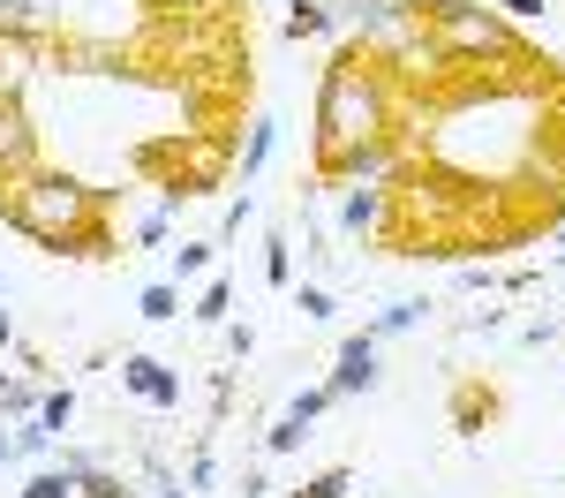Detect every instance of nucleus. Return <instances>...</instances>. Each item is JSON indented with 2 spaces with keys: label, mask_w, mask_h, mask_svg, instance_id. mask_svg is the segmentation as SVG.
<instances>
[{
  "label": "nucleus",
  "mask_w": 565,
  "mask_h": 498,
  "mask_svg": "<svg viewBox=\"0 0 565 498\" xmlns=\"http://www.w3.org/2000/svg\"><path fill=\"white\" fill-rule=\"evenodd\" d=\"M39 423L53 431V438H61V431L76 423V393H68V385H45V401H39Z\"/></svg>",
  "instance_id": "obj_18"
},
{
  "label": "nucleus",
  "mask_w": 565,
  "mask_h": 498,
  "mask_svg": "<svg viewBox=\"0 0 565 498\" xmlns=\"http://www.w3.org/2000/svg\"><path fill=\"white\" fill-rule=\"evenodd\" d=\"M212 265H218V242H181V250H174V287L212 279Z\"/></svg>",
  "instance_id": "obj_15"
},
{
  "label": "nucleus",
  "mask_w": 565,
  "mask_h": 498,
  "mask_svg": "<svg viewBox=\"0 0 565 498\" xmlns=\"http://www.w3.org/2000/svg\"><path fill=\"white\" fill-rule=\"evenodd\" d=\"M271 151H279V121H271V114H257V121H249V136H242V151H234V181L249 189V181L271 167Z\"/></svg>",
  "instance_id": "obj_10"
},
{
  "label": "nucleus",
  "mask_w": 565,
  "mask_h": 498,
  "mask_svg": "<svg viewBox=\"0 0 565 498\" xmlns=\"http://www.w3.org/2000/svg\"><path fill=\"white\" fill-rule=\"evenodd\" d=\"M114 197L90 181L61 174V167H31V174L0 181V220L31 234L53 257H114Z\"/></svg>",
  "instance_id": "obj_2"
},
{
  "label": "nucleus",
  "mask_w": 565,
  "mask_h": 498,
  "mask_svg": "<svg viewBox=\"0 0 565 498\" xmlns=\"http://www.w3.org/2000/svg\"><path fill=\"white\" fill-rule=\"evenodd\" d=\"M490 415H498V393H490V385H460V401H452V423H460L468 438H476Z\"/></svg>",
  "instance_id": "obj_14"
},
{
  "label": "nucleus",
  "mask_w": 565,
  "mask_h": 498,
  "mask_svg": "<svg viewBox=\"0 0 565 498\" xmlns=\"http://www.w3.org/2000/svg\"><path fill=\"white\" fill-rule=\"evenodd\" d=\"M264 279L271 287H295V242L287 234H264Z\"/></svg>",
  "instance_id": "obj_17"
},
{
  "label": "nucleus",
  "mask_w": 565,
  "mask_h": 498,
  "mask_svg": "<svg viewBox=\"0 0 565 498\" xmlns=\"http://www.w3.org/2000/svg\"><path fill=\"white\" fill-rule=\"evenodd\" d=\"M324 407H332V385H302V393H295V401H287V423H317V415H324Z\"/></svg>",
  "instance_id": "obj_20"
},
{
  "label": "nucleus",
  "mask_w": 565,
  "mask_h": 498,
  "mask_svg": "<svg viewBox=\"0 0 565 498\" xmlns=\"http://www.w3.org/2000/svg\"><path fill=\"white\" fill-rule=\"evenodd\" d=\"M0 295H8V287H0Z\"/></svg>",
  "instance_id": "obj_32"
},
{
  "label": "nucleus",
  "mask_w": 565,
  "mask_h": 498,
  "mask_svg": "<svg viewBox=\"0 0 565 498\" xmlns=\"http://www.w3.org/2000/svg\"><path fill=\"white\" fill-rule=\"evenodd\" d=\"M295 310H302L309 325H332V310H340V303H332V287H317V279H302V287H295Z\"/></svg>",
  "instance_id": "obj_19"
},
{
  "label": "nucleus",
  "mask_w": 565,
  "mask_h": 498,
  "mask_svg": "<svg viewBox=\"0 0 565 498\" xmlns=\"http://www.w3.org/2000/svg\"><path fill=\"white\" fill-rule=\"evenodd\" d=\"M302 438H309L302 423H287V415H279V423H271V438H264V446H271V453H295V446H302Z\"/></svg>",
  "instance_id": "obj_26"
},
{
  "label": "nucleus",
  "mask_w": 565,
  "mask_h": 498,
  "mask_svg": "<svg viewBox=\"0 0 565 498\" xmlns=\"http://www.w3.org/2000/svg\"><path fill=\"white\" fill-rule=\"evenodd\" d=\"M264 491H271V484H264L257 468H249V476H242V491H234V498H264Z\"/></svg>",
  "instance_id": "obj_28"
},
{
  "label": "nucleus",
  "mask_w": 565,
  "mask_h": 498,
  "mask_svg": "<svg viewBox=\"0 0 565 498\" xmlns=\"http://www.w3.org/2000/svg\"><path fill=\"white\" fill-rule=\"evenodd\" d=\"M415 15H423V39H430L437 61H482V53H513V31L476 8V0H415Z\"/></svg>",
  "instance_id": "obj_3"
},
{
  "label": "nucleus",
  "mask_w": 565,
  "mask_h": 498,
  "mask_svg": "<svg viewBox=\"0 0 565 498\" xmlns=\"http://www.w3.org/2000/svg\"><path fill=\"white\" fill-rule=\"evenodd\" d=\"M0 348H15V317L0 310Z\"/></svg>",
  "instance_id": "obj_30"
},
{
  "label": "nucleus",
  "mask_w": 565,
  "mask_h": 498,
  "mask_svg": "<svg viewBox=\"0 0 565 498\" xmlns=\"http://www.w3.org/2000/svg\"><path fill=\"white\" fill-rule=\"evenodd\" d=\"M181 484H189V491H212V484H218V460H212V453H196V460H189V476H181Z\"/></svg>",
  "instance_id": "obj_24"
},
{
  "label": "nucleus",
  "mask_w": 565,
  "mask_h": 498,
  "mask_svg": "<svg viewBox=\"0 0 565 498\" xmlns=\"http://www.w3.org/2000/svg\"><path fill=\"white\" fill-rule=\"evenodd\" d=\"M45 61V39L31 23H0V91H23V76Z\"/></svg>",
  "instance_id": "obj_8"
},
{
  "label": "nucleus",
  "mask_w": 565,
  "mask_h": 498,
  "mask_svg": "<svg viewBox=\"0 0 565 498\" xmlns=\"http://www.w3.org/2000/svg\"><path fill=\"white\" fill-rule=\"evenodd\" d=\"M385 226H392V189H377V181H348V189H340V234L377 242Z\"/></svg>",
  "instance_id": "obj_4"
},
{
  "label": "nucleus",
  "mask_w": 565,
  "mask_h": 498,
  "mask_svg": "<svg viewBox=\"0 0 565 498\" xmlns=\"http://www.w3.org/2000/svg\"><path fill=\"white\" fill-rule=\"evenodd\" d=\"M249 348H257V332H249V325H226V356L242 362V356H249Z\"/></svg>",
  "instance_id": "obj_27"
},
{
  "label": "nucleus",
  "mask_w": 565,
  "mask_h": 498,
  "mask_svg": "<svg viewBox=\"0 0 565 498\" xmlns=\"http://www.w3.org/2000/svg\"><path fill=\"white\" fill-rule=\"evenodd\" d=\"M226 310H234V287H226V272H212V279L196 287L189 317H196V325H226Z\"/></svg>",
  "instance_id": "obj_13"
},
{
  "label": "nucleus",
  "mask_w": 565,
  "mask_h": 498,
  "mask_svg": "<svg viewBox=\"0 0 565 498\" xmlns=\"http://www.w3.org/2000/svg\"><path fill=\"white\" fill-rule=\"evenodd\" d=\"M423 317H430V303H423V295H399V303H385V310H377V325H362V332L385 348V340H399V332H415Z\"/></svg>",
  "instance_id": "obj_11"
},
{
  "label": "nucleus",
  "mask_w": 565,
  "mask_h": 498,
  "mask_svg": "<svg viewBox=\"0 0 565 498\" xmlns=\"http://www.w3.org/2000/svg\"><path fill=\"white\" fill-rule=\"evenodd\" d=\"M377 378H385V370H377V340H370V332H348V340H340V362H332V378H324L332 401L377 393Z\"/></svg>",
  "instance_id": "obj_6"
},
{
  "label": "nucleus",
  "mask_w": 565,
  "mask_h": 498,
  "mask_svg": "<svg viewBox=\"0 0 565 498\" xmlns=\"http://www.w3.org/2000/svg\"><path fill=\"white\" fill-rule=\"evenodd\" d=\"M45 401V385L39 378H0V415H15V423H31Z\"/></svg>",
  "instance_id": "obj_16"
},
{
  "label": "nucleus",
  "mask_w": 565,
  "mask_h": 498,
  "mask_svg": "<svg viewBox=\"0 0 565 498\" xmlns=\"http://www.w3.org/2000/svg\"><path fill=\"white\" fill-rule=\"evenodd\" d=\"M348 491H354V476H348V468H324V476H309V484H302L295 498H348Z\"/></svg>",
  "instance_id": "obj_22"
},
{
  "label": "nucleus",
  "mask_w": 565,
  "mask_h": 498,
  "mask_svg": "<svg viewBox=\"0 0 565 498\" xmlns=\"http://www.w3.org/2000/svg\"><path fill=\"white\" fill-rule=\"evenodd\" d=\"M181 310H189V303H181V287H174V279H151V287L136 295V317H143V325H174Z\"/></svg>",
  "instance_id": "obj_12"
},
{
  "label": "nucleus",
  "mask_w": 565,
  "mask_h": 498,
  "mask_svg": "<svg viewBox=\"0 0 565 498\" xmlns=\"http://www.w3.org/2000/svg\"><path fill=\"white\" fill-rule=\"evenodd\" d=\"M8 460H15V431H0V468H8Z\"/></svg>",
  "instance_id": "obj_31"
},
{
  "label": "nucleus",
  "mask_w": 565,
  "mask_h": 498,
  "mask_svg": "<svg viewBox=\"0 0 565 498\" xmlns=\"http://www.w3.org/2000/svg\"><path fill=\"white\" fill-rule=\"evenodd\" d=\"M76 498H136V491L121 484V476H114V468H90V476H84V491H76Z\"/></svg>",
  "instance_id": "obj_23"
},
{
  "label": "nucleus",
  "mask_w": 565,
  "mask_h": 498,
  "mask_svg": "<svg viewBox=\"0 0 565 498\" xmlns=\"http://www.w3.org/2000/svg\"><path fill=\"white\" fill-rule=\"evenodd\" d=\"M0 23H31V8L23 0H0Z\"/></svg>",
  "instance_id": "obj_29"
},
{
  "label": "nucleus",
  "mask_w": 565,
  "mask_h": 498,
  "mask_svg": "<svg viewBox=\"0 0 565 498\" xmlns=\"http://www.w3.org/2000/svg\"><path fill=\"white\" fill-rule=\"evenodd\" d=\"M90 468H106V460H90V453H61L53 468H39V476L23 484V498H76Z\"/></svg>",
  "instance_id": "obj_9"
},
{
  "label": "nucleus",
  "mask_w": 565,
  "mask_h": 498,
  "mask_svg": "<svg viewBox=\"0 0 565 498\" xmlns=\"http://www.w3.org/2000/svg\"><path fill=\"white\" fill-rule=\"evenodd\" d=\"M121 385L151 407H181V370H167L159 356H121Z\"/></svg>",
  "instance_id": "obj_7"
},
{
  "label": "nucleus",
  "mask_w": 565,
  "mask_h": 498,
  "mask_svg": "<svg viewBox=\"0 0 565 498\" xmlns=\"http://www.w3.org/2000/svg\"><path fill=\"white\" fill-rule=\"evenodd\" d=\"M490 8H505L513 23H543V15H551V0H490Z\"/></svg>",
  "instance_id": "obj_25"
},
{
  "label": "nucleus",
  "mask_w": 565,
  "mask_h": 498,
  "mask_svg": "<svg viewBox=\"0 0 565 498\" xmlns=\"http://www.w3.org/2000/svg\"><path fill=\"white\" fill-rule=\"evenodd\" d=\"M39 167V136H31V114H23V98L15 91H0V181L31 174Z\"/></svg>",
  "instance_id": "obj_5"
},
{
  "label": "nucleus",
  "mask_w": 565,
  "mask_h": 498,
  "mask_svg": "<svg viewBox=\"0 0 565 498\" xmlns=\"http://www.w3.org/2000/svg\"><path fill=\"white\" fill-rule=\"evenodd\" d=\"M45 453H53V431H45L39 415H31V423H15V460H45Z\"/></svg>",
  "instance_id": "obj_21"
},
{
  "label": "nucleus",
  "mask_w": 565,
  "mask_h": 498,
  "mask_svg": "<svg viewBox=\"0 0 565 498\" xmlns=\"http://www.w3.org/2000/svg\"><path fill=\"white\" fill-rule=\"evenodd\" d=\"M392 129H399V98H392L385 61H370L362 45H340L317 84V174L377 181L392 167Z\"/></svg>",
  "instance_id": "obj_1"
}]
</instances>
